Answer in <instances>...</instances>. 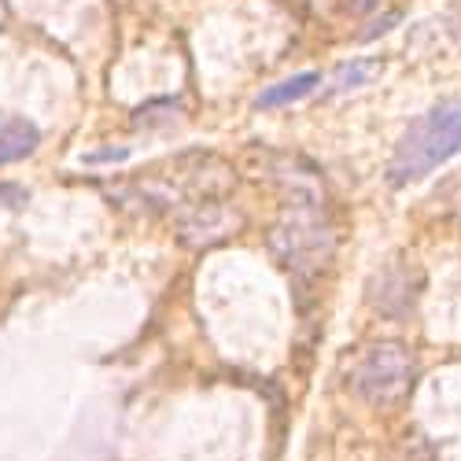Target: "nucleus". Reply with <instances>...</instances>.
Returning <instances> with one entry per match:
<instances>
[{"label":"nucleus","mask_w":461,"mask_h":461,"mask_svg":"<svg viewBox=\"0 0 461 461\" xmlns=\"http://www.w3.org/2000/svg\"><path fill=\"white\" fill-rule=\"evenodd\" d=\"M417 380V362L402 343H369V348L351 362L348 369V388L355 399L369 406H392L399 402Z\"/></svg>","instance_id":"3"},{"label":"nucleus","mask_w":461,"mask_h":461,"mask_svg":"<svg viewBox=\"0 0 461 461\" xmlns=\"http://www.w3.org/2000/svg\"><path fill=\"white\" fill-rule=\"evenodd\" d=\"M37 144H41V133H37V126L30 119H19V114L0 119V167L26 159Z\"/></svg>","instance_id":"6"},{"label":"nucleus","mask_w":461,"mask_h":461,"mask_svg":"<svg viewBox=\"0 0 461 461\" xmlns=\"http://www.w3.org/2000/svg\"><path fill=\"white\" fill-rule=\"evenodd\" d=\"M461 151V96L436 104L406 130L388 163V185L406 188Z\"/></svg>","instance_id":"1"},{"label":"nucleus","mask_w":461,"mask_h":461,"mask_svg":"<svg viewBox=\"0 0 461 461\" xmlns=\"http://www.w3.org/2000/svg\"><path fill=\"white\" fill-rule=\"evenodd\" d=\"M130 159V148H93L82 156V163L89 167H100V163H126Z\"/></svg>","instance_id":"9"},{"label":"nucleus","mask_w":461,"mask_h":461,"mask_svg":"<svg viewBox=\"0 0 461 461\" xmlns=\"http://www.w3.org/2000/svg\"><path fill=\"white\" fill-rule=\"evenodd\" d=\"M348 5H351L355 12H362V15H366V12H373V5H376V0H348Z\"/></svg>","instance_id":"11"},{"label":"nucleus","mask_w":461,"mask_h":461,"mask_svg":"<svg viewBox=\"0 0 461 461\" xmlns=\"http://www.w3.org/2000/svg\"><path fill=\"white\" fill-rule=\"evenodd\" d=\"M395 19H399V15H384V19H380V23H373V26H369V30H362V37H358V41H373V37H376V33H380V30H388V26H392V23H395Z\"/></svg>","instance_id":"10"},{"label":"nucleus","mask_w":461,"mask_h":461,"mask_svg":"<svg viewBox=\"0 0 461 461\" xmlns=\"http://www.w3.org/2000/svg\"><path fill=\"white\" fill-rule=\"evenodd\" d=\"M417 288H420V277L413 270H406L402 262H392V266H384V270L373 277L369 299H373V306L380 314L402 318V314H410V306L417 299Z\"/></svg>","instance_id":"5"},{"label":"nucleus","mask_w":461,"mask_h":461,"mask_svg":"<svg viewBox=\"0 0 461 461\" xmlns=\"http://www.w3.org/2000/svg\"><path fill=\"white\" fill-rule=\"evenodd\" d=\"M318 86H321V74H318V70L295 74V78H288V82H281V86H270V89H266V93L255 100V107H258V111H270V107L295 104V100H303V96H311Z\"/></svg>","instance_id":"7"},{"label":"nucleus","mask_w":461,"mask_h":461,"mask_svg":"<svg viewBox=\"0 0 461 461\" xmlns=\"http://www.w3.org/2000/svg\"><path fill=\"white\" fill-rule=\"evenodd\" d=\"M376 67H380L376 59H351V63H339L336 74H332V89H336V93H348V89L369 82L373 74H376Z\"/></svg>","instance_id":"8"},{"label":"nucleus","mask_w":461,"mask_h":461,"mask_svg":"<svg viewBox=\"0 0 461 461\" xmlns=\"http://www.w3.org/2000/svg\"><path fill=\"white\" fill-rule=\"evenodd\" d=\"M270 251L285 270L299 277H314L318 270H325L336 251V229L325 218L321 203H295L270 229Z\"/></svg>","instance_id":"2"},{"label":"nucleus","mask_w":461,"mask_h":461,"mask_svg":"<svg viewBox=\"0 0 461 461\" xmlns=\"http://www.w3.org/2000/svg\"><path fill=\"white\" fill-rule=\"evenodd\" d=\"M237 225H240V218L229 211L221 200H207V203H196V207H185L177 233H181V240L188 248H207L214 240H225Z\"/></svg>","instance_id":"4"}]
</instances>
